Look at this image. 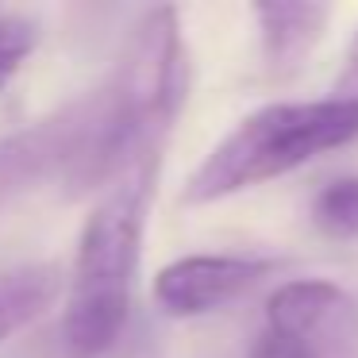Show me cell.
I'll use <instances>...</instances> for the list:
<instances>
[{"label": "cell", "instance_id": "1", "mask_svg": "<svg viewBox=\"0 0 358 358\" xmlns=\"http://www.w3.org/2000/svg\"><path fill=\"white\" fill-rule=\"evenodd\" d=\"M189 93V50L173 8H155L139 20L112 78L96 89L101 139L96 189H108L139 166H158L162 147Z\"/></svg>", "mask_w": 358, "mask_h": 358}, {"label": "cell", "instance_id": "2", "mask_svg": "<svg viewBox=\"0 0 358 358\" xmlns=\"http://www.w3.org/2000/svg\"><path fill=\"white\" fill-rule=\"evenodd\" d=\"M155 181L158 166L124 173L104 189L93 216L81 227L62 316V339L73 358H101L124 331Z\"/></svg>", "mask_w": 358, "mask_h": 358}, {"label": "cell", "instance_id": "3", "mask_svg": "<svg viewBox=\"0 0 358 358\" xmlns=\"http://www.w3.org/2000/svg\"><path fill=\"white\" fill-rule=\"evenodd\" d=\"M358 139V104L335 101H281L250 112L208 150L193 170L181 201L216 204L243 189H255L304 162Z\"/></svg>", "mask_w": 358, "mask_h": 358}, {"label": "cell", "instance_id": "4", "mask_svg": "<svg viewBox=\"0 0 358 358\" xmlns=\"http://www.w3.org/2000/svg\"><path fill=\"white\" fill-rule=\"evenodd\" d=\"M96 131H101L96 93H85L66 108L4 135L0 139V208L43 185H58L66 196H89Z\"/></svg>", "mask_w": 358, "mask_h": 358}, {"label": "cell", "instance_id": "5", "mask_svg": "<svg viewBox=\"0 0 358 358\" xmlns=\"http://www.w3.org/2000/svg\"><path fill=\"white\" fill-rule=\"evenodd\" d=\"M358 301L335 281H285L266 301V327L247 358H355Z\"/></svg>", "mask_w": 358, "mask_h": 358}, {"label": "cell", "instance_id": "6", "mask_svg": "<svg viewBox=\"0 0 358 358\" xmlns=\"http://www.w3.org/2000/svg\"><path fill=\"white\" fill-rule=\"evenodd\" d=\"M273 273V262L243 255H189L162 266L155 278V301L166 316L193 320L239 301Z\"/></svg>", "mask_w": 358, "mask_h": 358}, {"label": "cell", "instance_id": "7", "mask_svg": "<svg viewBox=\"0 0 358 358\" xmlns=\"http://www.w3.org/2000/svg\"><path fill=\"white\" fill-rule=\"evenodd\" d=\"M250 12H255L258 35H262V58L278 78L301 70V62L320 47L327 24H331V8L316 4V0H266Z\"/></svg>", "mask_w": 358, "mask_h": 358}, {"label": "cell", "instance_id": "8", "mask_svg": "<svg viewBox=\"0 0 358 358\" xmlns=\"http://www.w3.org/2000/svg\"><path fill=\"white\" fill-rule=\"evenodd\" d=\"M62 293V270L55 262H27L0 273V343L39 320Z\"/></svg>", "mask_w": 358, "mask_h": 358}, {"label": "cell", "instance_id": "9", "mask_svg": "<svg viewBox=\"0 0 358 358\" xmlns=\"http://www.w3.org/2000/svg\"><path fill=\"white\" fill-rule=\"evenodd\" d=\"M312 224L331 239H358V178L327 181L312 201Z\"/></svg>", "mask_w": 358, "mask_h": 358}, {"label": "cell", "instance_id": "10", "mask_svg": "<svg viewBox=\"0 0 358 358\" xmlns=\"http://www.w3.org/2000/svg\"><path fill=\"white\" fill-rule=\"evenodd\" d=\"M35 43H39V27H35V20L0 12V89L16 78V70L24 66V58L35 50Z\"/></svg>", "mask_w": 358, "mask_h": 358}, {"label": "cell", "instance_id": "11", "mask_svg": "<svg viewBox=\"0 0 358 358\" xmlns=\"http://www.w3.org/2000/svg\"><path fill=\"white\" fill-rule=\"evenodd\" d=\"M331 96L335 101H347V104H358V35L347 47V58H343V70L331 85Z\"/></svg>", "mask_w": 358, "mask_h": 358}]
</instances>
